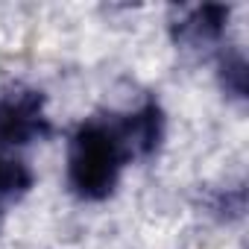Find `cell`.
Here are the masks:
<instances>
[{"mask_svg": "<svg viewBox=\"0 0 249 249\" xmlns=\"http://www.w3.org/2000/svg\"><path fill=\"white\" fill-rule=\"evenodd\" d=\"M135 156L126 120H88L76 129L68 153L71 188L85 199H106L120 179V170Z\"/></svg>", "mask_w": 249, "mask_h": 249, "instance_id": "obj_1", "label": "cell"}, {"mask_svg": "<svg viewBox=\"0 0 249 249\" xmlns=\"http://www.w3.org/2000/svg\"><path fill=\"white\" fill-rule=\"evenodd\" d=\"M47 129L44 97L38 91L18 88L0 97V153L33 144L36 138H44Z\"/></svg>", "mask_w": 249, "mask_h": 249, "instance_id": "obj_2", "label": "cell"}, {"mask_svg": "<svg viewBox=\"0 0 249 249\" xmlns=\"http://www.w3.org/2000/svg\"><path fill=\"white\" fill-rule=\"evenodd\" d=\"M30 188H33V170L24 161L6 159L0 153V214L9 205L21 202V196H27Z\"/></svg>", "mask_w": 249, "mask_h": 249, "instance_id": "obj_3", "label": "cell"}, {"mask_svg": "<svg viewBox=\"0 0 249 249\" xmlns=\"http://www.w3.org/2000/svg\"><path fill=\"white\" fill-rule=\"evenodd\" d=\"M229 18V9L226 6H202L196 9L185 24H182V33L191 36L194 41H208V38H217L223 33V24Z\"/></svg>", "mask_w": 249, "mask_h": 249, "instance_id": "obj_4", "label": "cell"}]
</instances>
